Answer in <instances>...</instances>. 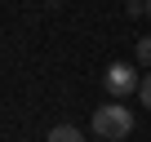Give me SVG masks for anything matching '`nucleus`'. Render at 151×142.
I'll return each instance as SVG.
<instances>
[{"mask_svg":"<svg viewBox=\"0 0 151 142\" xmlns=\"http://www.w3.org/2000/svg\"><path fill=\"white\" fill-rule=\"evenodd\" d=\"M53 5H58V0H53Z\"/></svg>","mask_w":151,"mask_h":142,"instance_id":"0eeeda50","label":"nucleus"},{"mask_svg":"<svg viewBox=\"0 0 151 142\" xmlns=\"http://www.w3.org/2000/svg\"><path fill=\"white\" fill-rule=\"evenodd\" d=\"M133 58H138V62H142V67H151V36H147V40H138V44H133Z\"/></svg>","mask_w":151,"mask_h":142,"instance_id":"20e7f679","label":"nucleus"},{"mask_svg":"<svg viewBox=\"0 0 151 142\" xmlns=\"http://www.w3.org/2000/svg\"><path fill=\"white\" fill-rule=\"evenodd\" d=\"M102 85H107L111 98H124V93H133V89L142 85V76H138L129 62H111V67H107V76H102Z\"/></svg>","mask_w":151,"mask_h":142,"instance_id":"f03ea898","label":"nucleus"},{"mask_svg":"<svg viewBox=\"0 0 151 142\" xmlns=\"http://www.w3.org/2000/svg\"><path fill=\"white\" fill-rule=\"evenodd\" d=\"M49 142H85V133L76 129V124H58V129L49 133Z\"/></svg>","mask_w":151,"mask_h":142,"instance_id":"7ed1b4c3","label":"nucleus"},{"mask_svg":"<svg viewBox=\"0 0 151 142\" xmlns=\"http://www.w3.org/2000/svg\"><path fill=\"white\" fill-rule=\"evenodd\" d=\"M147 18H151V0H147Z\"/></svg>","mask_w":151,"mask_h":142,"instance_id":"423d86ee","label":"nucleus"},{"mask_svg":"<svg viewBox=\"0 0 151 142\" xmlns=\"http://www.w3.org/2000/svg\"><path fill=\"white\" fill-rule=\"evenodd\" d=\"M138 98H142V107L151 111V76H142V85H138Z\"/></svg>","mask_w":151,"mask_h":142,"instance_id":"39448f33","label":"nucleus"},{"mask_svg":"<svg viewBox=\"0 0 151 142\" xmlns=\"http://www.w3.org/2000/svg\"><path fill=\"white\" fill-rule=\"evenodd\" d=\"M93 133L107 138V142L129 138V133H133V111H129L124 102H102V107L93 111Z\"/></svg>","mask_w":151,"mask_h":142,"instance_id":"f257e3e1","label":"nucleus"}]
</instances>
